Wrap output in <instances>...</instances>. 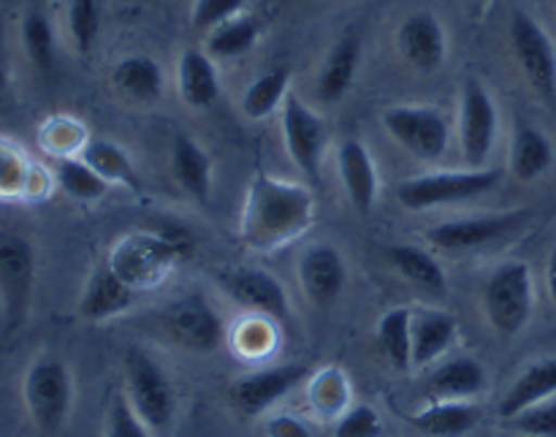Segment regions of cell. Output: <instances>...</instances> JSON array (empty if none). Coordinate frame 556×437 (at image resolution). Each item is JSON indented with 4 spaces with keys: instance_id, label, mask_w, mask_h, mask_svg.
Masks as SVG:
<instances>
[{
    "instance_id": "cell-23",
    "label": "cell",
    "mask_w": 556,
    "mask_h": 437,
    "mask_svg": "<svg viewBox=\"0 0 556 437\" xmlns=\"http://www.w3.org/2000/svg\"><path fill=\"white\" fill-rule=\"evenodd\" d=\"M413 367H427L438 362L451 342L456 340V319L440 310H424L413 315Z\"/></svg>"
},
{
    "instance_id": "cell-41",
    "label": "cell",
    "mask_w": 556,
    "mask_h": 437,
    "mask_svg": "<svg viewBox=\"0 0 556 437\" xmlns=\"http://www.w3.org/2000/svg\"><path fill=\"white\" fill-rule=\"evenodd\" d=\"M248 0H195L193 5V27L201 33H210L212 27L223 25L231 16L242 14Z\"/></svg>"
},
{
    "instance_id": "cell-30",
    "label": "cell",
    "mask_w": 556,
    "mask_h": 437,
    "mask_svg": "<svg viewBox=\"0 0 556 437\" xmlns=\"http://www.w3.org/2000/svg\"><path fill=\"white\" fill-rule=\"evenodd\" d=\"M389 259L394 264V270L400 272L405 280H410L413 286L427 288V291H445V272L438 264L434 255H429L427 250L416 248V245H394L389 250Z\"/></svg>"
},
{
    "instance_id": "cell-26",
    "label": "cell",
    "mask_w": 556,
    "mask_h": 437,
    "mask_svg": "<svg viewBox=\"0 0 556 437\" xmlns=\"http://www.w3.org/2000/svg\"><path fill=\"white\" fill-rule=\"evenodd\" d=\"M172 168L185 193L195 201H206L212 193V161L193 139L177 136L172 145Z\"/></svg>"
},
{
    "instance_id": "cell-28",
    "label": "cell",
    "mask_w": 556,
    "mask_h": 437,
    "mask_svg": "<svg viewBox=\"0 0 556 437\" xmlns=\"http://www.w3.org/2000/svg\"><path fill=\"white\" fill-rule=\"evenodd\" d=\"M554 163V145L543 130L532 125H521L510 147V168L521 183H532L546 174Z\"/></svg>"
},
{
    "instance_id": "cell-24",
    "label": "cell",
    "mask_w": 556,
    "mask_h": 437,
    "mask_svg": "<svg viewBox=\"0 0 556 437\" xmlns=\"http://www.w3.org/2000/svg\"><path fill=\"white\" fill-rule=\"evenodd\" d=\"M358 58H362V38L356 33H348L331 47L318 76V96L326 103H337L351 90L353 79H356Z\"/></svg>"
},
{
    "instance_id": "cell-10",
    "label": "cell",
    "mask_w": 556,
    "mask_h": 437,
    "mask_svg": "<svg viewBox=\"0 0 556 437\" xmlns=\"http://www.w3.org/2000/svg\"><path fill=\"white\" fill-rule=\"evenodd\" d=\"M459 139L462 155L467 166L481 168L489 161L497 139V107L486 87L470 76L462 85V109H459Z\"/></svg>"
},
{
    "instance_id": "cell-16",
    "label": "cell",
    "mask_w": 556,
    "mask_h": 437,
    "mask_svg": "<svg viewBox=\"0 0 556 437\" xmlns=\"http://www.w3.org/2000/svg\"><path fill=\"white\" fill-rule=\"evenodd\" d=\"M348 280V270L342 255L331 245H313L299 259V283L307 299L318 308L334 302Z\"/></svg>"
},
{
    "instance_id": "cell-33",
    "label": "cell",
    "mask_w": 556,
    "mask_h": 437,
    "mask_svg": "<svg viewBox=\"0 0 556 437\" xmlns=\"http://www.w3.org/2000/svg\"><path fill=\"white\" fill-rule=\"evenodd\" d=\"M309 405L318 416L340 419L351 408V386L337 367L324 370L309 380Z\"/></svg>"
},
{
    "instance_id": "cell-35",
    "label": "cell",
    "mask_w": 556,
    "mask_h": 437,
    "mask_svg": "<svg viewBox=\"0 0 556 437\" xmlns=\"http://www.w3.org/2000/svg\"><path fill=\"white\" fill-rule=\"evenodd\" d=\"M22 43L30 58V63L49 76L54 71V33L47 16L41 11H30L22 22Z\"/></svg>"
},
{
    "instance_id": "cell-22",
    "label": "cell",
    "mask_w": 556,
    "mask_h": 437,
    "mask_svg": "<svg viewBox=\"0 0 556 437\" xmlns=\"http://www.w3.org/2000/svg\"><path fill=\"white\" fill-rule=\"evenodd\" d=\"M486 389V373L476 359H451L440 364L427 380V395L432 400H456L467 402L470 397L481 395Z\"/></svg>"
},
{
    "instance_id": "cell-19",
    "label": "cell",
    "mask_w": 556,
    "mask_h": 437,
    "mask_svg": "<svg viewBox=\"0 0 556 437\" xmlns=\"http://www.w3.org/2000/svg\"><path fill=\"white\" fill-rule=\"evenodd\" d=\"M556 397V359H541L530 364L525 373L516 378V384L505 391L500 402V416L510 422L514 416L525 413L527 408L541 405V402Z\"/></svg>"
},
{
    "instance_id": "cell-38",
    "label": "cell",
    "mask_w": 556,
    "mask_h": 437,
    "mask_svg": "<svg viewBox=\"0 0 556 437\" xmlns=\"http://www.w3.org/2000/svg\"><path fill=\"white\" fill-rule=\"evenodd\" d=\"M106 437H152V429L141 422L128 397L114 395L106 413Z\"/></svg>"
},
{
    "instance_id": "cell-34",
    "label": "cell",
    "mask_w": 556,
    "mask_h": 437,
    "mask_svg": "<svg viewBox=\"0 0 556 437\" xmlns=\"http://www.w3.org/2000/svg\"><path fill=\"white\" fill-rule=\"evenodd\" d=\"M81 161L90 168H96L109 185H136V172L130 158L125 155V150H119L114 141L106 139H92L81 147Z\"/></svg>"
},
{
    "instance_id": "cell-17",
    "label": "cell",
    "mask_w": 556,
    "mask_h": 437,
    "mask_svg": "<svg viewBox=\"0 0 556 437\" xmlns=\"http://www.w3.org/2000/svg\"><path fill=\"white\" fill-rule=\"evenodd\" d=\"M400 43L402 58L418 71H434L443 65L445 52H448V41H445V27L429 11H418V14L407 16L400 27Z\"/></svg>"
},
{
    "instance_id": "cell-37",
    "label": "cell",
    "mask_w": 556,
    "mask_h": 437,
    "mask_svg": "<svg viewBox=\"0 0 556 437\" xmlns=\"http://www.w3.org/2000/svg\"><path fill=\"white\" fill-rule=\"evenodd\" d=\"M68 30L76 49L81 54L90 52L98 38V30H101V9H98V0H68Z\"/></svg>"
},
{
    "instance_id": "cell-42",
    "label": "cell",
    "mask_w": 556,
    "mask_h": 437,
    "mask_svg": "<svg viewBox=\"0 0 556 437\" xmlns=\"http://www.w3.org/2000/svg\"><path fill=\"white\" fill-rule=\"evenodd\" d=\"M271 342H275V332L269 329V324H266L264 315L255 321H250V324H244L242 329H239V337H237L239 351H244L248 357H261V353L269 351Z\"/></svg>"
},
{
    "instance_id": "cell-8",
    "label": "cell",
    "mask_w": 556,
    "mask_h": 437,
    "mask_svg": "<svg viewBox=\"0 0 556 437\" xmlns=\"http://www.w3.org/2000/svg\"><path fill=\"white\" fill-rule=\"evenodd\" d=\"M383 125L407 152L424 161H438L448 150V120L432 107H389Z\"/></svg>"
},
{
    "instance_id": "cell-12",
    "label": "cell",
    "mask_w": 556,
    "mask_h": 437,
    "mask_svg": "<svg viewBox=\"0 0 556 437\" xmlns=\"http://www.w3.org/2000/svg\"><path fill=\"white\" fill-rule=\"evenodd\" d=\"M282 134H286L288 155L315 183L320 172V158H324L326 128L324 120L293 92H288L282 101Z\"/></svg>"
},
{
    "instance_id": "cell-25",
    "label": "cell",
    "mask_w": 556,
    "mask_h": 437,
    "mask_svg": "<svg viewBox=\"0 0 556 437\" xmlns=\"http://www.w3.org/2000/svg\"><path fill=\"white\" fill-rule=\"evenodd\" d=\"M478 422H481V411L470 402L456 400H434L410 419L413 427L429 437H462L476 429Z\"/></svg>"
},
{
    "instance_id": "cell-21",
    "label": "cell",
    "mask_w": 556,
    "mask_h": 437,
    "mask_svg": "<svg viewBox=\"0 0 556 437\" xmlns=\"http://www.w3.org/2000/svg\"><path fill=\"white\" fill-rule=\"evenodd\" d=\"M179 96L190 109H206L220 96V76L210 52L185 49L177 65Z\"/></svg>"
},
{
    "instance_id": "cell-27",
    "label": "cell",
    "mask_w": 556,
    "mask_h": 437,
    "mask_svg": "<svg viewBox=\"0 0 556 437\" xmlns=\"http://www.w3.org/2000/svg\"><path fill=\"white\" fill-rule=\"evenodd\" d=\"M112 82L119 96H125L128 101L152 103L163 92V68L147 54H134L114 65Z\"/></svg>"
},
{
    "instance_id": "cell-6",
    "label": "cell",
    "mask_w": 556,
    "mask_h": 437,
    "mask_svg": "<svg viewBox=\"0 0 556 437\" xmlns=\"http://www.w3.org/2000/svg\"><path fill=\"white\" fill-rule=\"evenodd\" d=\"M36 286V250L25 237L0 234V310L5 332H16L27 319Z\"/></svg>"
},
{
    "instance_id": "cell-14",
    "label": "cell",
    "mask_w": 556,
    "mask_h": 437,
    "mask_svg": "<svg viewBox=\"0 0 556 437\" xmlns=\"http://www.w3.org/2000/svg\"><path fill=\"white\" fill-rule=\"evenodd\" d=\"M309 370L304 364H280V367L258 370L231 386V402L244 416H261L275 402L291 395L299 384H304Z\"/></svg>"
},
{
    "instance_id": "cell-18",
    "label": "cell",
    "mask_w": 556,
    "mask_h": 437,
    "mask_svg": "<svg viewBox=\"0 0 556 437\" xmlns=\"http://www.w3.org/2000/svg\"><path fill=\"white\" fill-rule=\"evenodd\" d=\"M136 302V288L128 286L117 272L112 270V264H101L87 280L85 291L79 299V315L85 321H109L117 319V315L128 313Z\"/></svg>"
},
{
    "instance_id": "cell-4",
    "label": "cell",
    "mask_w": 556,
    "mask_h": 437,
    "mask_svg": "<svg viewBox=\"0 0 556 437\" xmlns=\"http://www.w3.org/2000/svg\"><path fill=\"white\" fill-rule=\"evenodd\" d=\"M128 402L152 433H166L177 411V395L161 364L141 348H130L123 359Z\"/></svg>"
},
{
    "instance_id": "cell-13",
    "label": "cell",
    "mask_w": 556,
    "mask_h": 437,
    "mask_svg": "<svg viewBox=\"0 0 556 437\" xmlns=\"http://www.w3.org/2000/svg\"><path fill=\"white\" fill-rule=\"evenodd\" d=\"M177 248L166 239L157 237H134L125 239L112 255V270L123 277L128 286H134L136 291L147 286H155L166 277V272L172 270L174 261H177Z\"/></svg>"
},
{
    "instance_id": "cell-3",
    "label": "cell",
    "mask_w": 556,
    "mask_h": 437,
    "mask_svg": "<svg viewBox=\"0 0 556 437\" xmlns=\"http://www.w3.org/2000/svg\"><path fill=\"white\" fill-rule=\"evenodd\" d=\"M535 308L532 272L525 261H505L489 275L483 286V310L494 332L514 337L525 332Z\"/></svg>"
},
{
    "instance_id": "cell-39",
    "label": "cell",
    "mask_w": 556,
    "mask_h": 437,
    "mask_svg": "<svg viewBox=\"0 0 556 437\" xmlns=\"http://www.w3.org/2000/svg\"><path fill=\"white\" fill-rule=\"evenodd\" d=\"M383 435V422L378 411L369 405H353L337 419L334 437H380Z\"/></svg>"
},
{
    "instance_id": "cell-43",
    "label": "cell",
    "mask_w": 556,
    "mask_h": 437,
    "mask_svg": "<svg viewBox=\"0 0 556 437\" xmlns=\"http://www.w3.org/2000/svg\"><path fill=\"white\" fill-rule=\"evenodd\" d=\"M266 435L269 437H313L307 424L296 416H288V413H280V416H271L266 422Z\"/></svg>"
},
{
    "instance_id": "cell-2",
    "label": "cell",
    "mask_w": 556,
    "mask_h": 437,
    "mask_svg": "<svg viewBox=\"0 0 556 437\" xmlns=\"http://www.w3.org/2000/svg\"><path fill=\"white\" fill-rule=\"evenodd\" d=\"M22 400L38 433L58 435L74 402V380L68 367L54 357H38L22 380Z\"/></svg>"
},
{
    "instance_id": "cell-5",
    "label": "cell",
    "mask_w": 556,
    "mask_h": 437,
    "mask_svg": "<svg viewBox=\"0 0 556 437\" xmlns=\"http://www.w3.org/2000/svg\"><path fill=\"white\" fill-rule=\"evenodd\" d=\"M503 174L497 168H467V172H440L424 174V177L405 179L396 188V199L407 210H429L440 204H456V201H470L478 196L497 188Z\"/></svg>"
},
{
    "instance_id": "cell-32",
    "label": "cell",
    "mask_w": 556,
    "mask_h": 437,
    "mask_svg": "<svg viewBox=\"0 0 556 437\" xmlns=\"http://www.w3.org/2000/svg\"><path fill=\"white\" fill-rule=\"evenodd\" d=\"M255 41H258V22L253 16L237 14L223 25L212 27L206 36V52L212 58H237L253 49Z\"/></svg>"
},
{
    "instance_id": "cell-20",
    "label": "cell",
    "mask_w": 556,
    "mask_h": 437,
    "mask_svg": "<svg viewBox=\"0 0 556 437\" xmlns=\"http://www.w3.org/2000/svg\"><path fill=\"white\" fill-rule=\"evenodd\" d=\"M337 161H340V177L353 207L358 212L372 210L375 199H378V172H375L372 155L367 152V147L356 139H348L340 147Z\"/></svg>"
},
{
    "instance_id": "cell-11",
    "label": "cell",
    "mask_w": 556,
    "mask_h": 437,
    "mask_svg": "<svg viewBox=\"0 0 556 437\" xmlns=\"http://www.w3.org/2000/svg\"><path fill=\"white\" fill-rule=\"evenodd\" d=\"M527 212H503V215L489 217H467V221H451L440 223V226L429 228L427 239L440 250H451V253H465V250L486 248V245L500 242V239L510 237L519 232L527 221Z\"/></svg>"
},
{
    "instance_id": "cell-44",
    "label": "cell",
    "mask_w": 556,
    "mask_h": 437,
    "mask_svg": "<svg viewBox=\"0 0 556 437\" xmlns=\"http://www.w3.org/2000/svg\"><path fill=\"white\" fill-rule=\"evenodd\" d=\"M546 286H548V297H552L554 308H556V248L548 255V266H546Z\"/></svg>"
},
{
    "instance_id": "cell-40",
    "label": "cell",
    "mask_w": 556,
    "mask_h": 437,
    "mask_svg": "<svg viewBox=\"0 0 556 437\" xmlns=\"http://www.w3.org/2000/svg\"><path fill=\"white\" fill-rule=\"evenodd\" d=\"M510 427L527 437H556V400L527 408L525 413L510 419Z\"/></svg>"
},
{
    "instance_id": "cell-9",
    "label": "cell",
    "mask_w": 556,
    "mask_h": 437,
    "mask_svg": "<svg viewBox=\"0 0 556 437\" xmlns=\"http://www.w3.org/2000/svg\"><path fill=\"white\" fill-rule=\"evenodd\" d=\"M161 326L172 342L193 353H210L220 346L223 324L201 294H188L163 308Z\"/></svg>"
},
{
    "instance_id": "cell-46",
    "label": "cell",
    "mask_w": 556,
    "mask_h": 437,
    "mask_svg": "<svg viewBox=\"0 0 556 437\" xmlns=\"http://www.w3.org/2000/svg\"><path fill=\"white\" fill-rule=\"evenodd\" d=\"M472 3H478V0H472Z\"/></svg>"
},
{
    "instance_id": "cell-31",
    "label": "cell",
    "mask_w": 556,
    "mask_h": 437,
    "mask_svg": "<svg viewBox=\"0 0 556 437\" xmlns=\"http://www.w3.org/2000/svg\"><path fill=\"white\" fill-rule=\"evenodd\" d=\"M288 85H291V71L288 68H271L261 74L253 85L244 90L242 98V112L250 120H264L282 107L288 96Z\"/></svg>"
},
{
    "instance_id": "cell-1",
    "label": "cell",
    "mask_w": 556,
    "mask_h": 437,
    "mask_svg": "<svg viewBox=\"0 0 556 437\" xmlns=\"http://www.w3.org/2000/svg\"><path fill=\"white\" fill-rule=\"evenodd\" d=\"M315 217V199L304 185L282 183L271 174H255L244 199L239 237L258 253L282 248L307 232Z\"/></svg>"
},
{
    "instance_id": "cell-15",
    "label": "cell",
    "mask_w": 556,
    "mask_h": 437,
    "mask_svg": "<svg viewBox=\"0 0 556 437\" xmlns=\"http://www.w3.org/2000/svg\"><path fill=\"white\" fill-rule=\"evenodd\" d=\"M220 286L233 302H239L242 308L253 310L255 315H264V319L286 321L291 308H288L286 288L280 286L277 277H271L269 272L253 270V266H239V270H228L220 275Z\"/></svg>"
},
{
    "instance_id": "cell-45",
    "label": "cell",
    "mask_w": 556,
    "mask_h": 437,
    "mask_svg": "<svg viewBox=\"0 0 556 437\" xmlns=\"http://www.w3.org/2000/svg\"><path fill=\"white\" fill-rule=\"evenodd\" d=\"M5 101V68H3V60H0V109H3Z\"/></svg>"
},
{
    "instance_id": "cell-36",
    "label": "cell",
    "mask_w": 556,
    "mask_h": 437,
    "mask_svg": "<svg viewBox=\"0 0 556 437\" xmlns=\"http://www.w3.org/2000/svg\"><path fill=\"white\" fill-rule=\"evenodd\" d=\"M58 183L65 193L74 196V199H79V201L103 199L109 190V183L96 172V168L87 166L85 161H74V158H65V161H60Z\"/></svg>"
},
{
    "instance_id": "cell-7",
    "label": "cell",
    "mask_w": 556,
    "mask_h": 437,
    "mask_svg": "<svg viewBox=\"0 0 556 437\" xmlns=\"http://www.w3.org/2000/svg\"><path fill=\"white\" fill-rule=\"evenodd\" d=\"M510 47L525 71L527 82L543 98H556V47L546 27L527 11H514L510 16Z\"/></svg>"
},
{
    "instance_id": "cell-29",
    "label": "cell",
    "mask_w": 556,
    "mask_h": 437,
    "mask_svg": "<svg viewBox=\"0 0 556 437\" xmlns=\"http://www.w3.org/2000/svg\"><path fill=\"white\" fill-rule=\"evenodd\" d=\"M413 313L407 308H394L380 319L378 342L383 357L389 359L391 367L407 373L413 367V335H410Z\"/></svg>"
}]
</instances>
